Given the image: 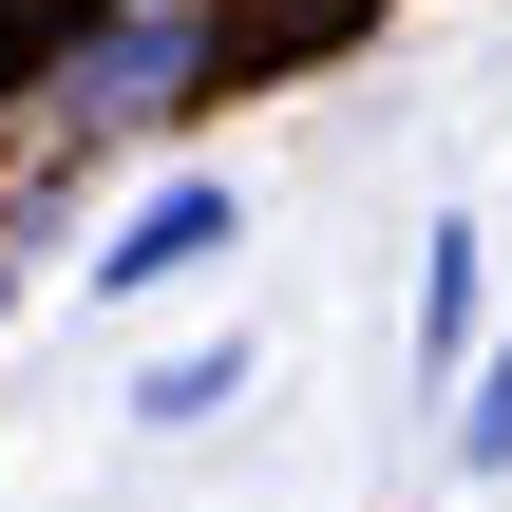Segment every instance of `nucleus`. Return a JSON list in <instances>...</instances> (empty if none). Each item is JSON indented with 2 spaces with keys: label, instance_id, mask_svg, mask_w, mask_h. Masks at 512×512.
Wrapping results in <instances>:
<instances>
[{
  "label": "nucleus",
  "instance_id": "nucleus-2",
  "mask_svg": "<svg viewBox=\"0 0 512 512\" xmlns=\"http://www.w3.org/2000/svg\"><path fill=\"white\" fill-rule=\"evenodd\" d=\"M228 380H247V361H228V342H171V361H133V418H152V437H171V418H209V399H228Z\"/></svg>",
  "mask_w": 512,
  "mask_h": 512
},
{
  "label": "nucleus",
  "instance_id": "nucleus-3",
  "mask_svg": "<svg viewBox=\"0 0 512 512\" xmlns=\"http://www.w3.org/2000/svg\"><path fill=\"white\" fill-rule=\"evenodd\" d=\"M418 342H437V361L475 342V228H437V247H418Z\"/></svg>",
  "mask_w": 512,
  "mask_h": 512
},
{
  "label": "nucleus",
  "instance_id": "nucleus-1",
  "mask_svg": "<svg viewBox=\"0 0 512 512\" xmlns=\"http://www.w3.org/2000/svg\"><path fill=\"white\" fill-rule=\"evenodd\" d=\"M228 228H247V190H228V171H171V190H152V209L95 247V285H171V266H209Z\"/></svg>",
  "mask_w": 512,
  "mask_h": 512
},
{
  "label": "nucleus",
  "instance_id": "nucleus-4",
  "mask_svg": "<svg viewBox=\"0 0 512 512\" xmlns=\"http://www.w3.org/2000/svg\"><path fill=\"white\" fill-rule=\"evenodd\" d=\"M456 456L512 475V342H494V361H456Z\"/></svg>",
  "mask_w": 512,
  "mask_h": 512
}]
</instances>
